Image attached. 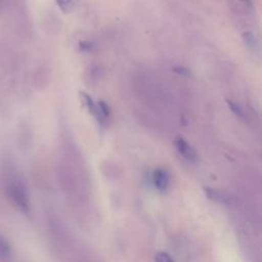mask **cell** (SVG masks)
<instances>
[{"label": "cell", "instance_id": "cell-2", "mask_svg": "<svg viewBox=\"0 0 262 262\" xmlns=\"http://www.w3.org/2000/svg\"><path fill=\"white\" fill-rule=\"evenodd\" d=\"M205 191H206V194L208 195L209 199H211L213 201H216L218 203L224 204L226 206H234L236 204V201H235L234 196H232L231 194H229L225 191L213 189V188H210V187H206Z\"/></svg>", "mask_w": 262, "mask_h": 262}, {"label": "cell", "instance_id": "cell-9", "mask_svg": "<svg viewBox=\"0 0 262 262\" xmlns=\"http://www.w3.org/2000/svg\"><path fill=\"white\" fill-rule=\"evenodd\" d=\"M244 39H245V42L249 45H254L255 44V38L254 36L251 34V33H245L244 34Z\"/></svg>", "mask_w": 262, "mask_h": 262}, {"label": "cell", "instance_id": "cell-7", "mask_svg": "<svg viewBox=\"0 0 262 262\" xmlns=\"http://www.w3.org/2000/svg\"><path fill=\"white\" fill-rule=\"evenodd\" d=\"M0 255L2 257H8V255H9L8 244L2 236H0Z\"/></svg>", "mask_w": 262, "mask_h": 262}, {"label": "cell", "instance_id": "cell-3", "mask_svg": "<svg viewBox=\"0 0 262 262\" xmlns=\"http://www.w3.org/2000/svg\"><path fill=\"white\" fill-rule=\"evenodd\" d=\"M176 145L177 148L179 150V152L189 162H195L198 159L196 152L194 151V149L191 147V145L182 137L178 136L176 138Z\"/></svg>", "mask_w": 262, "mask_h": 262}, {"label": "cell", "instance_id": "cell-12", "mask_svg": "<svg viewBox=\"0 0 262 262\" xmlns=\"http://www.w3.org/2000/svg\"><path fill=\"white\" fill-rule=\"evenodd\" d=\"M241 2L245 3L246 5H251L252 4V0H239Z\"/></svg>", "mask_w": 262, "mask_h": 262}, {"label": "cell", "instance_id": "cell-6", "mask_svg": "<svg viewBox=\"0 0 262 262\" xmlns=\"http://www.w3.org/2000/svg\"><path fill=\"white\" fill-rule=\"evenodd\" d=\"M226 102H227V104L229 105V107H230V110L236 115V116H238L239 118H242V119H245V114H244V111L237 105V104H235L234 102H232L231 100H226Z\"/></svg>", "mask_w": 262, "mask_h": 262}, {"label": "cell", "instance_id": "cell-4", "mask_svg": "<svg viewBox=\"0 0 262 262\" xmlns=\"http://www.w3.org/2000/svg\"><path fill=\"white\" fill-rule=\"evenodd\" d=\"M152 180H154L155 186L159 190H165V189H167V187L169 185V176H168L167 172L163 169L155 170L154 175H152Z\"/></svg>", "mask_w": 262, "mask_h": 262}, {"label": "cell", "instance_id": "cell-10", "mask_svg": "<svg viewBox=\"0 0 262 262\" xmlns=\"http://www.w3.org/2000/svg\"><path fill=\"white\" fill-rule=\"evenodd\" d=\"M98 107H99V110H100V112L102 113V115L105 117V116H108V114H110V111H108V107H107V105H106V103H104L103 101H100L99 103H98Z\"/></svg>", "mask_w": 262, "mask_h": 262}, {"label": "cell", "instance_id": "cell-8", "mask_svg": "<svg viewBox=\"0 0 262 262\" xmlns=\"http://www.w3.org/2000/svg\"><path fill=\"white\" fill-rule=\"evenodd\" d=\"M155 259L160 262H172L173 261V258L170 257L169 254H167L166 252H158L155 256Z\"/></svg>", "mask_w": 262, "mask_h": 262}, {"label": "cell", "instance_id": "cell-5", "mask_svg": "<svg viewBox=\"0 0 262 262\" xmlns=\"http://www.w3.org/2000/svg\"><path fill=\"white\" fill-rule=\"evenodd\" d=\"M56 5L62 12H70L75 5L76 0H55Z\"/></svg>", "mask_w": 262, "mask_h": 262}, {"label": "cell", "instance_id": "cell-11", "mask_svg": "<svg viewBox=\"0 0 262 262\" xmlns=\"http://www.w3.org/2000/svg\"><path fill=\"white\" fill-rule=\"evenodd\" d=\"M174 71H175L176 73L181 74V75H184V76H188V75H189V72H188L186 69H184V68H176V69H174Z\"/></svg>", "mask_w": 262, "mask_h": 262}, {"label": "cell", "instance_id": "cell-1", "mask_svg": "<svg viewBox=\"0 0 262 262\" xmlns=\"http://www.w3.org/2000/svg\"><path fill=\"white\" fill-rule=\"evenodd\" d=\"M7 191L15 206H17L19 210L27 213L29 210V201L24 186L19 183H12L8 186Z\"/></svg>", "mask_w": 262, "mask_h": 262}]
</instances>
